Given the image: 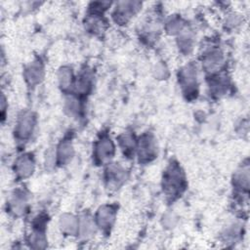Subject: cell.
Wrapping results in <instances>:
<instances>
[{
    "label": "cell",
    "instance_id": "1",
    "mask_svg": "<svg viewBox=\"0 0 250 250\" xmlns=\"http://www.w3.org/2000/svg\"><path fill=\"white\" fill-rule=\"evenodd\" d=\"M162 189L170 200L179 198L187 188V178L179 163L171 162L163 171L161 180Z\"/></svg>",
    "mask_w": 250,
    "mask_h": 250
},
{
    "label": "cell",
    "instance_id": "2",
    "mask_svg": "<svg viewBox=\"0 0 250 250\" xmlns=\"http://www.w3.org/2000/svg\"><path fill=\"white\" fill-rule=\"evenodd\" d=\"M178 82L183 95L187 100L196 98L198 94L197 67L193 62H188L181 67L178 73Z\"/></svg>",
    "mask_w": 250,
    "mask_h": 250
},
{
    "label": "cell",
    "instance_id": "3",
    "mask_svg": "<svg viewBox=\"0 0 250 250\" xmlns=\"http://www.w3.org/2000/svg\"><path fill=\"white\" fill-rule=\"evenodd\" d=\"M136 154L141 163L146 164L153 161L158 155V144L155 136L146 132L138 138Z\"/></svg>",
    "mask_w": 250,
    "mask_h": 250
},
{
    "label": "cell",
    "instance_id": "4",
    "mask_svg": "<svg viewBox=\"0 0 250 250\" xmlns=\"http://www.w3.org/2000/svg\"><path fill=\"white\" fill-rule=\"evenodd\" d=\"M115 144L106 133H103L94 144L93 158L96 164L104 165L111 162L115 154Z\"/></svg>",
    "mask_w": 250,
    "mask_h": 250
},
{
    "label": "cell",
    "instance_id": "5",
    "mask_svg": "<svg viewBox=\"0 0 250 250\" xmlns=\"http://www.w3.org/2000/svg\"><path fill=\"white\" fill-rule=\"evenodd\" d=\"M48 225V216L38 214L32 221L31 232L27 238V244L33 249H44L47 247L46 229Z\"/></svg>",
    "mask_w": 250,
    "mask_h": 250
},
{
    "label": "cell",
    "instance_id": "6",
    "mask_svg": "<svg viewBox=\"0 0 250 250\" xmlns=\"http://www.w3.org/2000/svg\"><path fill=\"white\" fill-rule=\"evenodd\" d=\"M201 64L209 76L221 73L226 65L224 52L218 47H211L205 50L201 57Z\"/></svg>",
    "mask_w": 250,
    "mask_h": 250
},
{
    "label": "cell",
    "instance_id": "7",
    "mask_svg": "<svg viewBox=\"0 0 250 250\" xmlns=\"http://www.w3.org/2000/svg\"><path fill=\"white\" fill-rule=\"evenodd\" d=\"M37 123V118L34 112L30 110L22 111L19 114L16 124L14 134L19 141H27L31 138Z\"/></svg>",
    "mask_w": 250,
    "mask_h": 250
},
{
    "label": "cell",
    "instance_id": "8",
    "mask_svg": "<svg viewBox=\"0 0 250 250\" xmlns=\"http://www.w3.org/2000/svg\"><path fill=\"white\" fill-rule=\"evenodd\" d=\"M117 217V208L112 204H104L98 208L94 216L98 229L108 233L113 228Z\"/></svg>",
    "mask_w": 250,
    "mask_h": 250
},
{
    "label": "cell",
    "instance_id": "9",
    "mask_svg": "<svg viewBox=\"0 0 250 250\" xmlns=\"http://www.w3.org/2000/svg\"><path fill=\"white\" fill-rule=\"evenodd\" d=\"M141 8L142 3L139 1L117 2L112 12V19L117 24H126L141 10Z\"/></svg>",
    "mask_w": 250,
    "mask_h": 250
},
{
    "label": "cell",
    "instance_id": "10",
    "mask_svg": "<svg viewBox=\"0 0 250 250\" xmlns=\"http://www.w3.org/2000/svg\"><path fill=\"white\" fill-rule=\"evenodd\" d=\"M128 179V171L120 163L109 162L104 169L106 187L111 189L119 188Z\"/></svg>",
    "mask_w": 250,
    "mask_h": 250
},
{
    "label": "cell",
    "instance_id": "11",
    "mask_svg": "<svg viewBox=\"0 0 250 250\" xmlns=\"http://www.w3.org/2000/svg\"><path fill=\"white\" fill-rule=\"evenodd\" d=\"M14 173L19 180H25L35 171V160L31 153H23L17 157L13 166Z\"/></svg>",
    "mask_w": 250,
    "mask_h": 250
},
{
    "label": "cell",
    "instance_id": "12",
    "mask_svg": "<svg viewBox=\"0 0 250 250\" xmlns=\"http://www.w3.org/2000/svg\"><path fill=\"white\" fill-rule=\"evenodd\" d=\"M28 194L25 190L18 188L14 190L8 200L9 211L16 217L24 215L28 206Z\"/></svg>",
    "mask_w": 250,
    "mask_h": 250
},
{
    "label": "cell",
    "instance_id": "13",
    "mask_svg": "<svg viewBox=\"0 0 250 250\" xmlns=\"http://www.w3.org/2000/svg\"><path fill=\"white\" fill-rule=\"evenodd\" d=\"M45 76V68L41 60L32 61L23 70V78L29 87L39 85Z\"/></svg>",
    "mask_w": 250,
    "mask_h": 250
},
{
    "label": "cell",
    "instance_id": "14",
    "mask_svg": "<svg viewBox=\"0 0 250 250\" xmlns=\"http://www.w3.org/2000/svg\"><path fill=\"white\" fill-rule=\"evenodd\" d=\"M93 86H94V76L92 72L90 70L84 69L75 77L72 94L82 99L92 91Z\"/></svg>",
    "mask_w": 250,
    "mask_h": 250
},
{
    "label": "cell",
    "instance_id": "15",
    "mask_svg": "<svg viewBox=\"0 0 250 250\" xmlns=\"http://www.w3.org/2000/svg\"><path fill=\"white\" fill-rule=\"evenodd\" d=\"M249 164L246 162L236 169L233 174L232 184L237 195H247L249 191Z\"/></svg>",
    "mask_w": 250,
    "mask_h": 250
},
{
    "label": "cell",
    "instance_id": "16",
    "mask_svg": "<svg viewBox=\"0 0 250 250\" xmlns=\"http://www.w3.org/2000/svg\"><path fill=\"white\" fill-rule=\"evenodd\" d=\"M74 146L71 139H62L55 148L56 161L59 166H63L68 164L74 156Z\"/></svg>",
    "mask_w": 250,
    "mask_h": 250
},
{
    "label": "cell",
    "instance_id": "17",
    "mask_svg": "<svg viewBox=\"0 0 250 250\" xmlns=\"http://www.w3.org/2000/svg\"><path fill=\"white\" fill-rule=\"evenodd\" d=\"M177 46L179 51L184 55H188L192 52L195 43V34L189 25L186 27L177 35Z\"/></svg>",
    "mask_w": 250,
    "mask_h": 250
},
{
    "label": "cell",
    "instance_id": "18",
    "mask_svg": "<svg viewBox=\"0 0 250 250\" xmlns=\"http://www.w3.org/2000/svg\"><path fill=\"white\" fill-rule=\"evenodd\" d=\"M59 229L64 235L77 236L79 234V217L69 213L61 215L59 219Z\"/></svg>",
    "mask_w": 250,
    "mask_h": 250
},
{
    "label": "cell",
    "instance_id": "19",
    "mask_svg": "<svg viewBox=\"0 0 250 250\" xmlns=\"http://www.w3.org/2000/svg\"><path fill=\"white\" fill-rule=\"evenodd\" d=\"M208 87L210 94H212L215 97H222L228 93L229 88V81L227 75L221 72L209 76Z\"/></svg>",
    "mask_w": 250,
    "mask_h": 250
},
{
    "label": "cell",
    "instance_id": "20",
    "mask_svg": "<svg viewBox=\"0 0 250 250\" xmlns=\"http://www.w3.org/2000/svg\"><path fill=\"white\" fill-rule=\"evenodd\" d=\"M118 145L125 156L131 157L136 153L138 138L132 132H124L117 138Z\"/></svg>",
    "mask_w": 250,
    "mask_h": 250
},
{
    "label": "cell",
    "instance_id": "21",
    "mask_svg": "<svg viewBox=\"0 0 250 250\" xmlns=\"http://www.w3.org/2000/svg\"><path fill=\"white\" fill-rule=\"evenodd\" d=\"M57 77H58L59 86L63 92H66V93H68L69 91L72 92L76 76L74 75L71 67L66 66V65L62 66L58 70Z\"/></svg>",
    "mask_w": 250,
    "mask_h": 250
},
{
    "label": "cell",
    "instance_id": "22",
    "mask_svg": "<svg viewBox=\"0 0 250 250\" xmlns=\"http://www.w3.org/2000/svg\"><path fill=\"white\" fill-rule=\"evenodd\" d=\"M98 228L95 223L94 217L83 215L79 218V234L84 239L91 238L97 231Z\"/></svg>",
    "mask_w": 250,
    "mask_h": 250
},
{
    "label": "cell",
    "instance_id": "23",
    "mask_svg": "<svg viewBox=\"0 0 250 250\" xmlns=\"http://www.w3.org/2000/svg\"><path fill=\"white\" fill-rule=\"evenodd\" d=\"M105 23L106 22L104 20L103 16L89 14L88 17L86 18L85 27L89 32H91L95 35H98V34H102L105 30V28H106Z\"/></svg>",
    "mask_w": 250,
    "mask_h": 250
},
{
    "label": "cell",
    "instance_id": "24",
    "mask_svg": "<svg viewBox=\"0 0 250 250\" xmlns=\"http://www.w3.org/2000/svg\"><path fill=\"white\" fill-rule=\"evenodd\" d=\"M186 21L179 15L171 16L165 22L164 28L169 35H178L187 25Z\"/></svg>",
    "mask_w": 250,
    "mask_h": 250
},
{
    "label": "cell",
    "instance_id": "25",
    "mask_svg": "<svg viewBox=\"0 0 250 250\" xmlns=\"http://www.w3.org/2000/svg\"><path fill=\"white\" fill-rule=\"evenodd\" d=\"M64 108L66 112L69 115H78L80 114L81 110L83 109L82 107V102L81 98L74 94H70L66 99H65V104H64Z\"/></svg>",
    "mask_w": 250,
    "mask_h": 250
},
{
    "label": "cell",
    "instance_id": "26",
    "mask_svg": "<svg viewBox=\"0 0 250 250\" xmlns=\"http://www.w3.org/2000/svg\"><path fill=\"white\" fill-rule=\"evenodd\" d=\"M152 73L156 79H167L169 76V68L164 62H158L152 68Z\"/></svg>",
    "mask_w": 250,
    "mask_h": 250
},
{
    "label": "cell",
    "instance_id": "27",
    "mask_svg": "<svg viewBox=\"0 0 250 250\" xmlns=\"http://www.w3.org/2000/svg\"><path fill=\"white\" fill-rule=\"evenodd\" d=\"M241 21H242V18H241L240 14L230 13L226 18L225 23L229 28H235L241 23Z\"/></svg>",
    "mask_w": 250,
    "mask_h": 250
},
{
    "label": "cell",
    "instance_id": "28",
    "mask_svg": "<svg viewBox=\"0 0 250 250\" xmlns=\"http://www.w3.org/2000/svg\"><path fill=\"white\" fill-rule=\"evenodd\" d=\"M177 218L173 213H166L163 217V226L166 228H173L176 225Z\"/></svg>",
    "mask_w": 250,
    "mask_h": 250
},
{
    "label": "cell",
    "instance_id": "29",
    "mask_svg": "<svg viewBox=\"0 0 250 250\" xmlns=\"http://www.w3.org/2000/svg\"><path fill=\"white\" fill-rule=\"evenodd\" d=\"M6 102H7L6 97H5V95L3 94V95H2V98H1V113H2V120L5 119V112H6V109H7V107H8V104L6 105Z\"/></svg>",
    "mask_w": 250,
    "mask_h": 250
}]
</instances>
